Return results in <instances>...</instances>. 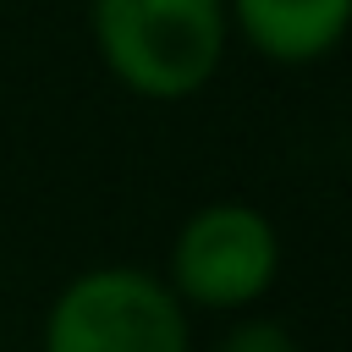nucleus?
Segmentation results:
<instances>
[{"label": "nucleus", "instance_id": "2", "mask_svg": "<svg viewBox=\"0 0 352 352\" xmlns=\"http://www.w3.org/2000/svg\"><path fill=\"white\" fill-rule=\"evenodd\" d=\"M44 352H192V324L165 275L94 264L44 308Z\"/></svg>", "mask_w": 352, "mask_h": 352}, {"label": "nucleus", "instance_id": "4", "mask_svg": "<svg viewBox=\"0 0 352 352\" xmlns=\"http://www.w3.org/2000/svg\"><path fill=\"white\" fill-rule=\"evenodd\" d=\"M226 16L275 66H314L352 33V0H226Z\"/></svg>", "mask_w": 352, "mask_h": 352}, {"label": "nucleus", "instance_id": "5", "mask_svg": "<svg viewBox=\"0 0 352 352\" xmlns=\"http://www.w3.org/2000/svg\"><path fill=\"white\" fill-rule=\"evenodd\" d=\"M209 352H302V346H297V336L280 319H270V314H236L214 336Z\"/></svg>", "mask_w": 352, "mask_h": 352}, {"label": "nucleus", "instance_id": "1", "mask_svg": "<svg viewBox=\"0 0 352 352\" xmlns=\"http://www.w3.org/2000/svg\"><path fill=\"white\" fill-rule=\"evenodd\" d=\"M88 33L126 94L176 104L214 82L231 16L226 0H88Z\"/></svg>", "mask_w": 352, "mask_h": 352}, {"label": "nucleus", "instance_id": "3", "mask_svg": "<svg viewBox=\"0 0 352 352\" xmlns=\"http://www.w3.org/2000/svg\"><path fill=\"white\" fill-rule=\"evenodd\" d=\"M280 280V231L258 204L214 198L192 209L170 236L165 286L182 308L209 314H248Z\"/></svg>", "mask_w": 352, "mask_h": 352}]
</instances>
